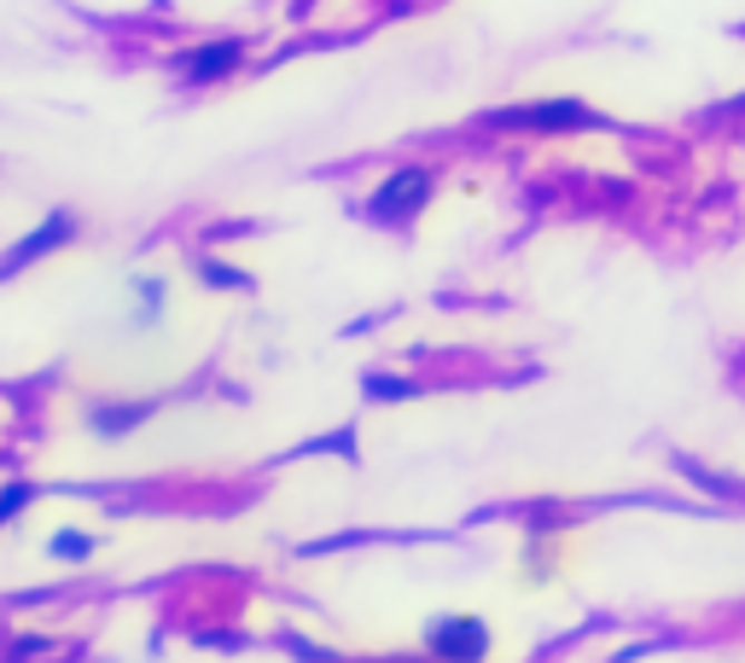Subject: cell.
Returning a JSON list of instances; mask_svg holds the SVG:
<instances>
[{
    "instance_id": "cell-9",
    "label": "cell",
    "mask_w": 745,
    "mask_h": 663,
    "mask_svg": "<svg viewBox=\"0 0 745 663\" xmlns=\"http://www.w3.org/2000/svg\"><path fill=\"white\" fill-rule=\"evenodd\" d=\"M23 501H30V489H23V483H12V489H0V524H7Z\"/></svg>"
},
{
    "instance_id": "cell-8",
    "label": "cell",
    "mask_w": 745,
    "mask_h": 663,
    "mask_svg": "<svg viewBox=\"0 0 745 663\" xmlns=\"http://www.w3.org/2000/svg\"><path fill=\"white\" fill-rule=\"evenodd\" d=\"M140 303H146V309H140V326H151V315H158V303H164V286H158V279H140Z\"/></svg>"
},
{
    "instance_id": "cell-4",
    "label": "cell",
    "mask_w": 745,
    "mask_h": 663,
    "mask_svg": "<svg viewBox=\"0 0 745 663\" xmlns=\"http://www.w3.org/2000/svg\"><path fill=\"white\" fill-rule=\"evenodd\" d=\"M76 234V221H70V210H53V216H47L41 227H36V234L30 239H18L12 250H7V257H0V274H18L23 263H36L41 257V250H53V245H65Z\"/></svg>"
},
{
    "instance_id": "cell-5",
    "label": "cell",
    "mask_w": 745,
    "mask_h": 663,
    "mask_svg": "<svg viewBox=\"0 0 745 663\" xmlns=\"http://www.w3.org/2000/svg\"><path fill=\"white\" fill-rule=\"evenodd\" d=\"M245 59V41H216V47H198V53L182 59L187 82H222V76H234V65Z\"/></svg>"
},
{
    "instance_id": "cell-2",
    "label": "cell",
    "mask_w": 745,
    "mask_h": 663,
    "mask_svg": "<svg viewBox=\"0 0 745 663\" xmlns=\"http://www.w3.org/2000/svg\"><path fill=\"white\" fill-rule=\"evenodd\" d=\"M490 129H595V111L577 106V99H542V106H512V111H496L483 117Z\"/></svg>"
},
{
    "instance_id": "cell-6",
    "label": "cell",
    "mask_w": 745,
    "mask_h": 663,
    "mask_svg": "<svg viewBox=\"0 0 745 663\" xmlns=\"http://www.w3.org/2000/svg\"><path fill=\"white\" fill-rule=\"evenodd\" d=\"M151 414V407H128V414H111V407H99V414H94V431H106V437H111V431H128V425H140Z\"/></svg>"
},
{
    "instance_id": "cell-7",
    "label": "cell",
    "mask_w": 745,
    "mask_h": 663,
    "mask_svg": "<svg viewBox=\"0 0 745 663\" xmlns=\"http://www.w3.org/2000/svg\"><path fill=\"white\" fill-rule=\"evenodd\" d=\"M47 553H53V558H88V553H94V542H88V535H76V530H59Z\"/></svg>"
},
{
    "instance_id": "cell-1",
    "label": "cell",
    "mask_w": 745,
    "mask_h": 663,
    "mask_svg": "<svg viewBox=\"0 0 745 663\" xmlns=\"http://www.w3.org/2000/svg\"><path fill=\"white\" fill-rule=\"evenodd\" d=\"M425 198H431V169L408 164V169H396L391 181L367 198V210H373V221H408V216L425 210Z\"/></svg>"
},
{
    "instance_id": "cell-3",
    "label": "cell",
    "mask_w": 745,
    "mask_h": 663,
    "mask_svg": "<svg viewBox=\"0 0 745 663\" xmlns=\"http://www.w3.org/2000/svg\"><path fill=\"white\" fill-rule=\"evenodd\" d=\"M425 646L437 657H483L490 652V629H483L478 617H437L425 629Z\"/></svg>"
}]
</instances>
